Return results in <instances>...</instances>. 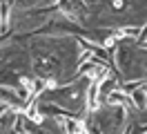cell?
I'll list each match as a JSON object with an SVG mask.
<instances>
[{"instance_id": "obj_5", "label": "cell", "mask_w": 147, "mask_h": 134, "mask_svg": "<svg viewBox=\"0 0 147 134\" xmlns=\"http://www.w3.org/2000/svg\"><path fill=\"white\" fill-rule=\"evenodd\" d=\"M45 87H47V89H56V80H54V78H49Z\"/></svg>"}, {"instance_id": "obj_4", "label": "cell", "mask_w": 147, "mask_h": 134, "mask_svg": "<svg viewBox=\"0 0 147 134\" xmlns=\"http://www.w3.org/2000/svg\"><path fill=\"white\" fill-rule=\"evenodd\" d=\"M114 43H116V36H109V38L105 40V47H114Z\"/></svg>"}, {"instance_id": "obj_1", "label": "cell", "mask_w": 147, "mask_h": 134, "mask_svg": "<svg viewBox=\"0 0 147 134\" xmlns=\"http://www.w3.org/2000/svg\"><path fill=\"white\" fill-rule=\"evenodd\" d=\"M63 125H67V134H87L83 121H60Z\"/></svg>"}, {"instance_id": "obj_2", "label": "cell", "mask_w": 147, "mask_h": 134, "mask_svg": "<svg viewBox=\"0 0 147 134\" xmlns=\"http://www.w3.org/2000/svg\"><path fill=\"white\" fill-rule=\"evenodd\" d=\"M7 11H9L7 2H2L0 5V29H5V25H7Z\"/></svg>"}, {"instance_id": "obj_3", "label": "cell", "mask_w": 147, "mask_h": 134, "mask_svg": "<svg viewBox=\"0 0 147 134\" xmlns=\"http://www.w3.org/2000/svg\"><path fill=\"white\" fill-rule=\"evenodd\" d=\"M20 83H22V87L27 89V94H34V80L31 78H22Z\"/></svg>"}, {"instance_id": "obj_6", "label": "cell", "mask_w": 147, "mask_h": 134, "mask_svg": "<svg viewBox=\"0 0 147 134\" xmlns=\"http://www.w3.org/2000/svg\"><path fill=\"white\" fill-rule=\"evenodd\" d=\"M114 7L120 9V7H123V0H114Z\"/></svg>"}]
</instances>
